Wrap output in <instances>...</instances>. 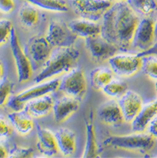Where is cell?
<instances>
[{
  "mask_svg": "<svg viewBox=\"0 0 157 158\" xmlns=\"http://www.w3.org/2000/svg\"><path fill=\"white\" fill-rule=\"evenodd\" d=\"M103 19L101 35L118 50H129L140 20L137 13L127 1H120L114 3L103 15Z\"/></svg>",
  "mask_w": 157,
  "mask_h": 158,
  "instance_id": "6da1fadb",
  "label": "cell"
},
{
  "mask_svg": "<svg viewBox=\"0 0 157 158\" xmlns=\"http://www.w3.org/2000/svg\"><path fill=\"white\" fill-rule=\"evenodd\" d=\"M80 57V51L72 46L57 47L45 62L41 72L35 78V83L69 72L74 68Z\"/></svg>",
  "mask_w": 157,
  "mask_h": 158,
  "instance_id": "7a4b0ae2",
  "label": "cell"
},
{
  "mask_svg": "<svg viewBox=\"0 0 157 158\" xmlns=\"http://www.w3.org/2000/svg\"><path fill=\"white\" fill-rule=\"evenodd\" d=\"M104 145L131 152L146 153L155 146V138L150 133L135 132L128 135H112L104 140Z\"/></svg>",
  "mask_w": 157,
  "mask_h": 158,
  "instance_id": "3957f363",
  "label": "cell"
},
{
  "mask_svg": "<svg viewBox=\"0 0 157 158\" xmlns=\"http://www.w3.org/2000/svg\"><path fill=\"white\" fill-rule=\"evenodd\" d=\"M60 80L58 78L53 79L45 82H39V85L35 86L22 91L19 94L15 95L8 101V106L13 111L24 110L25 103L34 98H39L45 94L56 91L60 86Z\"/></svg>",
  "mask_w": 157,
  "mask_h": 158,
  "instance_id": "277c9868",
  "label": "cell"
},
{
  "mask_svg": "<svg viewBox=\"0 0 157 158\" xmlns=\"http://www.w3.org/2000/svg\"><path fill=\"white\" fill-rule=\"evenodd\" d=\"M24 52L30 60L33 70H36L44 67L52 55V46L45 37L35 35L29 40Z\"/></svg>",
  "mask_w": 157,
  "mask_h": 158,
  "instance_id": "5b68a950",
  "label": "cell"
},
{
  "mask_svg": "<svg viewBox=\"0 0 157 158\" xmlns=\"http://www.w3.org/2000/svg\"><path fill=\"white\" fill-rule=\"evenodd\" d=\"M114 3L111 0H72L75 12L82 18L97 21L102 18Z\"/></svg>",
  "mask_w": 157,
  "mask_h": 158,
  "instance_id": "8992f818",
  "label": "cell"
},
{
  "mask_svg": "<svg viewBox=\"0 0 157 158\" xmlns=\"http://www.w3.org/2000/svg\"><path fill=\"white\" fill-rule=\"evenodd\" d=\"M87 80L83 71L80 68H72L60 80L59 89L67 96L82 100L87 93Z\"/></svg>",
  "mask_w": 157,
  "mask_h": 158,
  "instance_id": "52a82bcc",
  "label": "cell"
},
{
  "mask_svg": "<svg viewBox=\"0 0 157 158\" xmlns=\"http://www.w3.org/2000/svg\"><path fill=\"white\" fill-rule=\"evenodd\" d=\"M9 40H10V47L12 51L13 56L16 65L19 82H26L32 77L33 68L29 58L19 44V37L14 29L12 30Z\"/></svg>",
  "mask_w": 157,
  "mask_h": 158,
  "instance_id": "ba28073f",
  "label": "cell"
},
{
  "mask_svg": "<svg viewBox=\"0 0 157 158\" xmlns=\"http://www.w3.org/2000/svg\"><path fill=\"white\" fill-rule=\"evenodd\" d=\"M86 47L90 53L93 61L102 63L117 54L118 49L103 38L101 34L85 38Z\"/></svg>",
  "mask_w": 157,
  "mask_h": 158,
  "instance_id": "9c48e42d",
  "label": "cell"
},
{
  "mask_svg": "<svg viewBox=\"0 0 157 158\" xmlns=\"http://www.w3.org/2000/svg\"><path fill=\"white\" fill-rule=\"evenodd\" d=\"M111 70L117 76L131 77L136 74L142 67V57L138 55H114L109 58Z\"/></svg>",
  "mask_w": 157,
  "mask_h": 158,
  "instance_id": "30bf717a",
  "label": "cell"
},
{
  "mask_svg": "<svg viewBox=\"0 0 157 158\" xmlns=\"http://www.w3.org/2000/svg\"><path fill=\"white\" fill-rule=\"evenodd\" d=\"M45 38L52 47H67L72 46L77 35L73 33L68 24L60 21H52Z\"/></svg>",
  "mask_w": 157,
  "mask_h": 158,
  "instance_id": "8fae6325",
  "label": "cell"
},
{
  "mask_svg": "<svg viewBox=\"0 0 157 158\" xmlns=\"http://www.w3.org/2000/svg\"><path fill=\"white\" fill-rule=\"evenodd\" d=\"M155 22L150 18L142 19L134 34L131 46L140 52L151 48L155 44Z\"/></svg>",
  "mask_w": 157,
  "mask_h": 158,
  "instance_id": "7c38bea8",
  "label": "cell"
},
{
  "mask_svg": "<svg viewBox=\"0 0 157 158\" xmlns=\"http://www.w3.org/2000/svg\"><path fill=\"white\" fill-rule=\"evenodd\" d=\"M97 116L103 124L117 127L124 121V116L118 102L110 99L102 103L97 109Z\"/></svg>",
  "mask_w": 157,
  "mask_h": 158,
  "instance_id": "4fadbf2b",
  "label": "cell"
},
{
  "mask_svg": "<svg viewBox=\"0 0 157 158\" xmlns=\"http://www.w3.org/2000/svg\"><path fill=\"white\" fill-rule=\"evenodd\" d=\"M119 98L118 104L120 106L124 121L132 122L142 108V98L137 93L132 90H127Z\"/></svg>",
  "mask_w": 157,
  "mask_h": 158,
  "instance_id": "5bb4252c",
  "label": "cell"
},
{
  "mask_svg": "<svg viewBox=\"0 0 157 158\" xmlns=\"http://www.w3.org/2000/svg\"><path fill=\"white\" fill-rule=\"evenodd\" d=\"M54 101L48 94L28 101L24 106V112L28 114L31 118H41L45 117L53 109Z\"/></svg>",
  "mask_w": 157,
  "mask_h": 158,
  "instance_id": "9a60e30c",
  "label": "cell"
},
{
  "mask_svg": "<svg viewBox=\"0 0 157 158\" xmlns=\"http://www.w3.org/2000/svg\"><path fill=\"white\" fill-rule=\"evenodd\" d=\"M80 101L70 96H65L54 103L53 114L54 118L57 123L67 120L79 109Z\"/></svg>",
  "mask_w": 157,
  "mask_h": 158,
  "instance_id": "2e32d148",
  "label": "cell"
},
{
  "mask_svg": "<svg viewBox=\"0 0 157 158\" xmlns=\"http://www.w3.org/2000/svg\"><path fill=\"white\" fill-rule=\"evenodd\" d=\"M156 115L157 100L142 106L138 114L131 122L132 131L134 132H144Z\"/></svg>",
  "mask_w": 157,
  "mask_h": 158,
  "instance_id": "e0dca14e",
  "label": "cell"
},
{
  "mask_svg": "<svg viewBox=\"0 0 157 158\" xmlns=\"http://www.w3.org/2000/svg\"><path fill=\"white\" fill-rule=\"evenodd\" d=\"M37 147L39 152L45 156H53L59 152L55 134L47 129L39 127L37 132Z\"/></svg>",
  "mask_w": 157,
  "mask_h": 158,
  "instance_id": "ac0fdd59",
  "label": "cell"
},
{
  "mask_svg": "<svg viewBox=\"0 0 157 158\" xmlns=\"http://www.w3.org/2000/svg\"><path fill=\"white\" fill-rule=\"evenodd\" d=\"M68 26L77 37L87 38L101 34V25L93 20L86 19H74L68 23Z\"/></svg>",
  "mask_w": 157,
  "mask_h": 158,
  "instance_id": "d6986e66",
  "label": "cell"
},
{
  "mask_svg": "<svg viewBox=\"0 0 157 158\" xmlns=\"http://www.w3.org/2000/svg\"><path fill=\"white\" fill-rule=\"evenodd\" d=\"M59 152L64 156H72L76 152V135L72 131L67 128H60L55 134Z\"/></svg>",
  "mask_w": 157,
  "mask_h": 158,
  "instance_id": "ffe728a7",
  "label": "cell"
},
{
  "mask_svg": "<svg viewBox=\"0 0 157 158\" xmlns=\"http://www.w3.org/2000/svg\"><path fill=\"white\" fill-rule=\"evenodd\" d=\"M93 114L91 113L90 118L86 121V135H87V140L85 146L84 152L82 157L93 158L99 156V148L97 145L95 129L93 125Z\"/></svg>",
  "mask_w": 157,
  "mask_h": 158,
  "instance_id": "44dd1931",
  "label": "cell"
},
{
  "mask_svg": "<svg viewBox=\"0 0 157 158\" xmlns=\"http://www.w3.org/2000/svg\"><path fill=\"white\" fill-rule=\"evenodd\" d=\"M8 118L13 127L20 135H27L33 130V119L24 110L13 111L8 115Z\"/></svg>",
  "mask_w": 157,
  "mask_h": 158,
  "instance_id": "7402d4cb",
  "label": "cell"
},
{
  "mask_svg": "<svg viewBox=\"0 0 157 158\" xmlns=\"http://www.w3.org/2000/svg\"><path fill=\"white\" fill-rule=\"evenodd\" d=\"M19 18L24 26L32 27L35 26L39 20V14L35 5L25 2L19 10Z\"/></svg>",
  "mask_w": 157,
  "mask_h": 158,
  "instance_id": "603a6c76",
  "label": "cell"
},
{
  "mask_svg": "<svg viewBox=\"0 0 157 158\" xmlns=\"http://www.w3.org/2000/svg\"><path fill=\"white\" fill-rule=\"evenodd\" d=\"M113 80V72L109 68L99 67L91 73V82L95 89H103L109 82Z\"/></svg>",
  "mask_w": 157,
  "mask_h": 158,
  "instance_id": "cb8c5ba5",
  "label": "cell"
},
{
  "mask_svg": "<svg viewBox=\"0 0 157 158\" xmlns=\"http://www.w3.org/2000/svg\"><path fill=\"white\" fill-rule=\"evenodd\" d=\"M137 14L149 16L157 11V0H126Z\"/></svg>",
  "mask_w": 157,
  "mask_h": 158,
  "instance_id": "d4e9b609",
  "label": "cell"
},
{
  "mask_svg": "<svg viewBox=\"0 0 157 158\" xmlns=\"http://www.w3.org/2000/svg\"><path fill=\"white\" fill-rule=\"evenodd\" d=\"M40 9L54 12H67L68 5L64 0H24Z\"/></svg>",
  "mask_w": 157,
  "mask_h": 158,
  "instance_id": "484cf974",
  "label": "cell"
},
{
  "mask_svg": "<svg viewBox=\"0 0 157 158\" xmlns=\"http://www.w3.org/2000/svg\"><path fill=\"white\" fill-rule=\"evenodd\" d=\"M128 90V85L126 82L120 80H114L109 82L103 88V93L110 98H119L126 93Z\"/></svg>",
  "mask_w": 157,
  "mask_h": 158,
  "instance_id": "4316f807",
  "label": "cell"
},
{
  "mask_svg": "<svg viewBox=\"0 0 157 158\" xmlns=\"http://www.w3.org/2000/svg\"><path fill=\"white\" fill-rule=\"evenodd\" d=\"M142 57L141 70L145 74L153 79L157 80V56L154 55H146Z\"/></svg>",
  "mask_w": 157,
  "mask_h": 158,
  "instance_id": "83f0119b",
  "label": "cell"
},
{
  "mask_svg": "<svg viewBox=\"0 0 157 158\" xmlns=\"http://www.w3.org/2000/svg\"><path fill=\"white\" fill-rule=\"evenodd\" d=\"M13 88V83L8 78L0 79V106L8 103Z\"/></svg>",
  "mask_w": 157,
  "mask_h": 158,
  "instance_id": "f1b7e54d",
  "label": "cell"
},
{
  "mask_svg": "<svg viewBox=\"0 0 157 158\" xmlns=\"http://www.w3.org/2000/svg\"><path fill=\"white\" fill-rule=\"evenodd\" d=\"M13 24L9 19H0V46L8 41L12 32Z\"/></svg>",
  "mask_w": 157,
  "mask_h": 158,
  "instance_id": "f546056e",
  "label": "cell"
},
{
  "mask_svg": "<svg viewBox=\"0 0 157 158\" xmlns=\"http://www.w3.org/2000/svg\"><path fill=\"white\" fill-rule=\"evenodd\" d=\"M34 150L30 147L15 146L9 152L8 157L11 158H28L33 156Z\"/></svg>",
  "mask_w": 157,
  "mask_h": 158,
  "instance_id": "4dcf8cb0",
  "label": "cell"
},
{
  "mask_svg": "<svg viewBox=\"0 0 157 158\" xmlns=\"http://www.w3.org/2000/svg\"><path fill=\"white\" fill-rule=\"evenodd\" d=\"M13 133L11 124L6 118L0 115V139H7Z\"/></svg>",
  "mask_w": 157,
  "mask_h": 158,
  "instance_id": "1f68e13d",
  "label": "cell"
},
{
  "mask_svg": "<svg viewBox=\"0 0 157 158\" xmlns=\"http://www.w3.org/2000/svg\"><path fill=\"white\" fill-rule=\"evenodd\" d=\"M15 7L14 0H0V11L9 14L12 12Z\"/></svg>",
  "mask_w": 157,
  "mask_h": 158,
  "instance_id": "d6a6232c",
  "label": "cell"
},
{
  "mask_svg": "<svg viewBox=\"0 0 157 158\" xmlns=\"http://www.w3.org/2000/svg\"><path fill=\"white\" fill-rule=\"evenodd\" d=\"M149 133L154 137L157 138V117L155 116L153 120L151 122V124L148 126Z\"/></svg>",
  "mask_w": 157,
  "mask_h": 158,
  "instance_id": "836d02e7",
  "label": "cell"
},
{
  "mask_svg": "<svg viewBox=\"0 0 157 158\" xmlns=\"http://www.w3.org/2000/svg\"><path fill=\"white\" fill-rule=\"evenodd\" d=\"M137 55L139 56H143L146 55H154L157 56V42L155 44H154L151 48H150L147 51H145V52H139Z\"/></svg>",
  "mask_w": 157,
  "mask_h": 158,
  "instance_id": "e575fe53",
  "label": "cell"
},
{
  "mask_svg": "<svg viewBox=\"0 0 157 158\" xmlns=\"http://www.w3.org/2000/svg\"><path fill=\"white\" fill-rule=\"evenodd\" d=\"M9 156V152L7 151L6 147L0 144V158H4V157H8Z\"/></svg>",
  "mask_w": 157,
  "mask_h": 158,
  "instance_id": "d590c367",
  "label": "cell"
},
{
  "mask_svg": "<svg viewBox=\"0 0 157 158\" xmlns=\"http://www.w3.org/2000/svg\"><path fill=\"white\" fill-rule=\"evenodd\" d=\"M3 75V62L1 61L0 60V79L2 78V77Z\"/></svg>",
  "mask_w": 157,
  "mask_h": 158,
  "instance_id": "8d00e7d4",
  "label": "cell"
},
{
  "mask_svg": "<svg viewBox=\"0 0 157 158\" xmlns=\"http://www.w3.org/2000/svg\"><path fill=\"white\" fill-rule=\"evenodd\" d=\"M155 40H157V19L156 21L155 22Z\"/></svg>",
  "mask_w": 157,
  "mask_h": 158,
  "instance_id": "74e56055",
  "label": "cell"
},
{
  "mask_svg": "<svg viewBox=\"0 0 157 158\" xmlns=\"http://www.w3.org/2000/svg\"><path fill=\"white\" fill-rule=\"evenodd\" d=\"M111 1H117V2H120V1H125V0H111Z\"/></svg>",
  "mask_w": 157,
  "mask_h": 158,
  "instance_id": "f35d334b",
  "label": "cell"
},
{
  "mask_svg": "<svg viewBox=\"0 0 157 158\" xmlns=\"http://www.w3.org/2000/svg\"><path fill=\"white\" fill-rule=\"evenodd\" d=\"M155 90H156V93H157V81L155 82Z\"/></svg>",
  "mask_w": 157,
  "mask_h": 158,
  "instance_id": "ab89813d",
  "label": "cell"
}]
</instances>
